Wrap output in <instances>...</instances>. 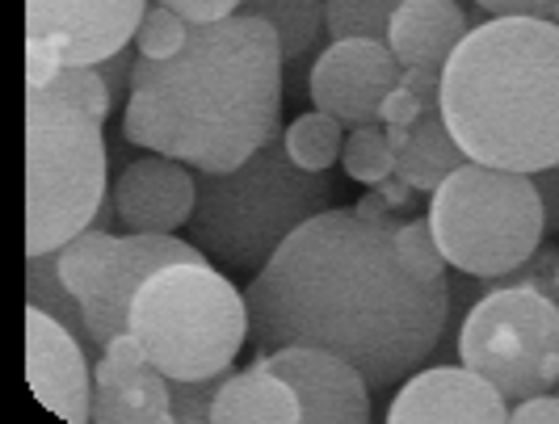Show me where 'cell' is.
<instances>
[{
	"instance_id": "1",
	"label": "cell",
	"mask_w": 559,
	"mask_h": 424,
	"mask_svg": "<svg viewBox=\"0 0 559 424\" xmlns=\"http://www.w3.org/2000/svg\"><path fill=\"white\" fill-rule=\"evenodd\" d=\"M392 219L329 206L299 227L245 290L257 353L316 344L358 366L370 391L404 383L450 319L447 278H413Z\"/></svg>"
},
{
	"instance_id": "2",
	"label": "cell",
	"mask_w": 559,
	"mask_h": 424,
	"mask_svg": "<svg viewBox=\"0 0 559 424\" xmlns=\"http://www.w3.org/2000/svg\"><path fill=\"white\" fill-rule=\"evenodd\" d=\"M278 34L231 13L190 29L173 59H135L122 135L194 172H227L282 135Z\"/></svg>"
},
{
	"instance_id": "3",
	"label": "cell",
	"mask_w": 559,
	"mask_h": 424,
	"mask_svg": "<svg viewBox=\"0 0 559 424\" xmlns=\"http://www.w3.org/2000/svg\"><path fill=\"white\" fill-rule=\"evenodd\" d=\"M438 110L467 160L509 172L559 165V26L492 17L442 68Z\"/></svg>"
},
{
	"instance_id": "4",
	"label": "cell",
	"mask_w": 559,
	"mask_h": 424,
	"mask_svg": "<svg viewBox=\"0 0 559 424\" xmlns=\"http://www.w3.org/2000/svg\"><path fill=\"white\" fill-rule=\"evenodd\" d=\"M329 206V172L299 169L278 135L236 169L198 172L190 240L224 269L257 278L270 256Z\"/></svg>"
},
{
	"instance_id": "5",
	"label": "cell",
	"mask_w": 559,
	"mask_h": 424,
	"mask_svg": "<svg viewBox=\"0 0 559 424\" xmlns=\"http://www.w3.org/2000/svg\"><path fill=\"white\" fill-rule=\"evenodd\" d=\"M127 332L173 383L219 378L249 344V299L211 261H177L140 286Z\"/></svg>"
},
{
	"instance_id": "6",
	"label": "cell",
	"mask_w": 559,
	"mask_h": 424,
	"mask_svg": "<svg viewBox=\"0 0 559 424\" xmlns=\"http://www.w3.org/2000/svg\"><path fill=\"white\" fill-rule=\"evenodd\" d=\"M102 118L51 88H26V256L59 253L102 215Z\"/></svg>"
},
{
	"instance_id": "7",
	"label": "cell",
	"mask_w": 559,
	"mask_h": 424,
	"mask_svg": "<svg viewBox=\"0 0 559 424\" xmlns=\"http://www.w3.org/2000/svg\"><path fill=\"white\" fill-rule=\"evenodd\" d=\"M429 227L447 265L472 278H504L531 265L547 235L531 172L492 169L479 160H463L429 194Z\"/></svg>"
},
{
	"instance_id": "8",
	"label": "cell",
	"mask_w": 559,
	"mask_h": 424,
	"mask_svg": "<svg viewBox=\"0 0 559 424\" xmlns=\"http://www.w3.org/2000/svg\"><path fill=\"white\" fill-rule=\"evenodd\" d=\"M459 362L509 403L551 391L559 383V303L534 282L484 294L459 328Z\"/></svg>"
},
{
	"instance_id": "9",
	"label": "cell",
	"mask_w": 559,
	"mask_h": 424,
	"mask_svg": "<svg viewBox=\"0 0 559 424\" xmlns=\"http://www.w3.org/2000/svg\"><path fill=\"white\" fill-rule=\"evenodd\" d=\"M59 278L81 303L84 328L97 349H106L114 337L127 332L131 303L140 286L177 261H211L194 240H177L173 231H127L114 235L102 227H84L56 253Z\"/></svg>"
},
{
	"instance_id": "10",
	"label": "cell",
	"mask_w": 559,
	"mask_h": 424,
	"mask_svg": "<svg viewBox=\"0 0 559 424\" xmlns=\"http://www.w3.org/2000/svg\"><path fill=\"white\" fill-rule=\"evenodd\" d=\"M147 0H26V47L72 63H106L135 43Z\"/></svg>"
},
{
	"instance_id": "11",
	"label": "cell",
	"mask_w": 559,
	"mask_h": 424,
	"mask_svg": "<svg viewBox=\"0 0 559 424\" xmlns=\"http://www.w3.org/2000/svg\"><path fill=\"white\" fill-rule=\"evenodd\" d=\"M400 72L404 68L383 38H333L311 63L308 97L345 126H370L379 122L383 97L400 85Z\"/></svg>"
},
{
	"instance_id": "12",
	"label": "cell",
	"mask_w": 559,
	"mask_h": 424,
	"mask_svg": "<svg viewBox=\"0 0 559 424\" xmlns=\"http://www.w3.org/2000/svg\"><path fill=\"white\" fill-rule=\"evenodd\" d=\"M257 362L278 370L295 387L304 424H366L370 421V383L358 366L316 344H282L270 353H257Z\"/></svg>"
},
{
	"instance_id": "13",
	"label": "cell",
	"mask_w": 559,
	"mask_h": 424,
	"mask_svg": "<svg viewBox=\"0 0 559 424\" xmlns=\"http://www.w3.org/2000/svg\"><path fill=\"white\" fill-rule=\"evenodd\" d=\"M26 374L29 391L68 424L93 421V370L76 332L43 307H26Z\"/></svg>"
},
{
	"instance_id": "14",
	"label": "cell",
	"mask_w": 559,
	"mask_h": 424,
	"mask_svg": "<svg viewBox=\"0 0 559 424\" xmlns=\"http://www.w3.org/2000/svg\"><path fill=\"white\" fill-rule=\"evenodd\" d=\"M388 424H509V399L476 370H413L388 403Z\"/></svg>"
},
{
	"instance_id": "15",
	"label": "cell",
	"mask_w": 559,
	"mask_h": 424,
	"mask_svg": "<svg viewBox=\"0 0 559 424\" xmlns=\"http://www.w3.org/2000/svg\"><path fill=\"white\" fill-rule=\"evenodd\" d=\"M93 421L97 424H168L173 378L147 362L131 332L114 337L93 366Z\"/></svg>"
},
{
	"instance_id": "16",
	"label": "cell",
	"mask_w": 559,
	"mask_h": 424,
	"mask_svg": "<svg viewBox=\"0 0 559 424\" xmlns=\"http://www.w3.org/2000/svg\"><path fill=\"white\" fill-rule=\"evenodd\" d=\"M198 202V172L173 156H140L114 181V215L127 231H177L190 227Z\"/></svg>"
},
{
	"instance_id": "17",
	"label": "cell",
	"mask_w": 559,
	"mask_h": 424,
	"mask_svg": "<svg viewBox=\"0 0 559 424\" xmlns=\"http://www.w3.org/2000/svg\"><path fill=\"white\" fill-rule=\"evenodd\" d=\"M472 17L459 0H404L388 22V47L400 68L442 72L454 47L467 38Z\"/></svg>"
},
{
	"instance_id": "18",
	"label": "cell",
	"mask_w": 559,
	"mask_h": 424,
	"mask_svg": "<svg viewBox=\"0 0 559 424\" xmlns=\"http://www.w3.org/2000/svg\"><path fill=\"white\" fill-rule=\"evenodd\" d=\"M211 424H304V408L278 370L252 362L249 370L219 378L211 399Z\"/></svg>"
},
{
	"instance_id": "19",
	"label": "cell",
	"mask_w": 559,
	"mask_h": 424,
	"mask_svg": "<svg viewBox=\"0 0 559 424\" xmlns=\"http://www.w3.org/2000/svg\"><path fill=\"white\" fill-rule=\"evenodd\" d=\"M388 143H392V152H395V172H400L417 194H433L450 172L467 160L463 147L450 135L447 118H442L438 106L420 113V122L413 131H388Z\"/></svg>"
},
{
	"instance_id": "20",
	"label": "cell",
	"mask_w": 559,
	"mask_h": 424,
	"mask_svg": "<svg viewBox=\"0 0 559 424\" xmlns=\"http://www.w3.org/2000/svg\"><path fill=\"white\" fill-rule=\"evenodd\" d=\"M240 13L278 34L286 63L308 56L329 29V0H240Z\"/></svg>"
},
{
	"instance_id": "21",
	"label": "cell",
	"mask_w": 559,
	"mask_h": 424,
	"mask_svg": "<svg viewBox=\"0 0 559 424\" xmlns=\"http://www.w3.org/2000/svg\"><path fill=\"white\" fill-rule=\"evenodd\" d=\"M282 143H286V152L299 169L329 172L341 160V147H345V122L324 110H308L282 131Z\"/></svg>"
},
{
	"instance_id": "22",
	"label": "cell",
	"mask_w": 559,
	"mask_h": 424,
	"mask_svg": "<svg viewBox=\"0 0 559 424\" xmlns=\"http://www.w3.org/2000/svg\"><path fill=\"white\" fill-rule=\"evenodd\" d=\"M341 169L358 185H379L383 177L395 172V152L388 143V126L370 122V126H349L345 147H341Z\"/></svg>"
},
{
	"instance_id": "23",
	"label": "cell",
	"mask_w": 559,
	"mask_h": 424,
	"mask_svg": "<svg viewBox=\"0 0 559 424\" xmlns=\"http://www.w3.org/2000/svg\"><path fill=\"white\" fill-rule=\"evenodd\" d=\"M26 282H29V303H34V307L51 312L56 319H63L68 328H81L84 337H88V328H84L81 303L72 299V290H68V286H63V278H59V261H56V253L29 256Z\"/></svg>"
},
{
	"instance_id": "24",
	"label": "cell",
	"mask_w": 559,
	"mask_h": 424,
	"mask_svg": "<svg viewBox=\"0 0 559 424\" xmlns=\"http://www.w3.org/2000/svg\"><path fill=\"white\" fill-rule=\"evenodd\" d=\"M190 29H194V22H186L168 4H147L140 29H135V51L143 59H173L190 43Z\"/></svg>"
},
{
	"instance_id": "25",
	"label": "cell",
	"mask_w": 559,
	"mask_h": 424,
	"mask_svg": "<svg viewBox=\"0 0 559 424\" xmlns=\"http://www.w3.org/2000/svg\"><path fill=\"white\" fill-rule=\"evenodd\" d=\"M395 240V256L400 265L413 274V278H447V256L433 240V227L429 219H417V223H400L392 231Z\"/></svg>"
},
{
	"instance_id": "26",
	"label": "cell",
	"mask_w": 559,
	"mask_h": 424,
	"mask_svg": "<svg viewBox=\"0 0 559 424\" xmlns=\"http://www.w3.org/2000/svg\"><path fill=\"white\" fill-rule=\"evenodd\" d=\"M224 378V374H219ZM219 378H198V383H173V421H211V399Z\"/></svg>"
},
{
	"instance_id": "27",
	"label": "cell",
	"mask_w": 559,
	"mask_h": 424,
	"mask_svg": "<svg viewBox=\"0 0 559 424\" xmlns=\"http://www.w3.org/2000/svg\"><path fill=\"white\" fill-rule=\"evenodd\" d=\"M425 110H433L425 97H417L408 85H395L392 93L383 97V106H379V122H383L388 131H413Z\"/></svg>"
},
{
	"instance_id": "28",
	"label": "cell",
	"mask_w": 559,
	"mask_h": 424,
	"mask_svg": "<svg viewBox=\"0 0 559 424\" xmlns=\"http://www.w3.org/2000/svg\"><path fill=\"white\" fill-rule=\"evenodd\" d=\"M156 4H168L173 13H181V17L194 22V26L224 22L231 13H240V0H156Z\"/></svg>"
},
{
	"instance_id": "29",
	"label": "cell",
	"mask_w": 559,
	"mask_h": 424,
	"mask_svg": "<svg viewBox=\"0 0 559 424\" xmlns=\"http://www.w3.org/2000/svg\"><path fill=\"white\" fill-rule=\"evenodd\" d=\"M509 424H559V396L543 391V396L518 399L509 408Z\"/></svg>"
},
{
	"instance_id": "30",
	"label": "cell",
	"mask_w": 559,
	"mask_h": 424,
	"mask_svg": "<svg viewBox=\"0 0 559 424\" xmlns=\"http://www.w3.org/2000/svg\"><path fill=\"white\" fill-rule=\"evenodd\" d=\"M488 17H543L551 0H476Z\"/></svg>"
},
{
	"instance_id": "31",
	"label": "cell",
	"mask_w": 559,
	"mask_h": 424,
	"mask_svg": "<svg viewBox=\"0 0 559 424\" xmlns=\"http://www.w3.org/2000/svg\"><path fill=\"white\" fill-rule=\"evenodd\" d=\"M534 185H538V198H543V223L547 231H559V177L551 169L531 172Z\"/></svg>"
},
{
	"instance_id": "32",
	"label": "cell",
	"mask_w": 559,
	"mask_h": 424,
	"mask_svg": "<svg viewBox=\"0 0 559 424\" xmlns=\"http://www.w3.org/2000/svg\"><path fill=\"white\" fill-rule=\"evenodd\" d=\"M370 190L383 198V206H388V210H400V206H408V202L417 198V190H413V185H408L400 172L383 177V181H379V185H370Z\"/></svg>"
},
{
	"instance_id": "33",
	"label": "cell",
	"mask_w": 559,
	"mask_h": 424,
	"mask_svg": "<svg viewBox=\"0 0 559 424\" xmlns=\"http://www.w3.org/2000/svg\"><path fill=\"white\" fill-rule=\"evenodd\" d=\"M543 290L559 303V256H556V265H551V274H547V286H543Z\"/></svg>"
},
{
	"instance_id": "34",
	"label": "cell",
	"mask_w": 559,
	"mask_h": 424,
	"mask_svg": "<svg viewBox=\"0 0 559 424\" xmlns=\"http://www.w3.org/2000/svg\"><path fill=\"white\" fill-rule=\"evenodd\" d=\"M543 22H551V26H559V0H551V9L543 13Z\"/></svg>"
},
{
	"instance_id": "35",
	"label": "cell",
	"mask_w": 559,
	"mask_h": 424,
	"mask_svg": "<svg viewBox=\"0 0 559 424\" xmlns=\"http://www.w3.org/2000/svg\"><path fill=\"white\" fill-rule=\"evenodd\" d=\"M551 172H556V177H559V165H551Z\"/></svg>"
}]
</instances>
